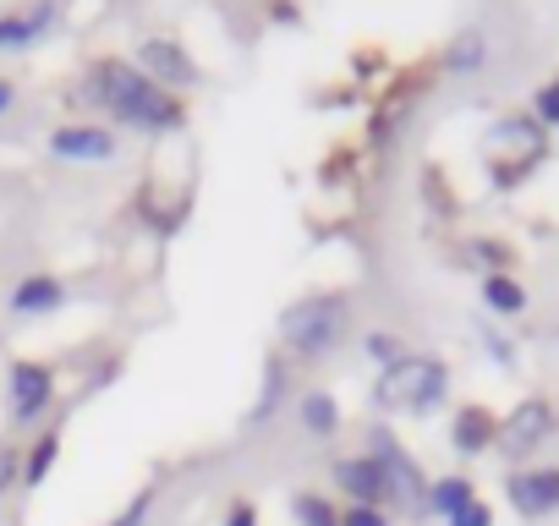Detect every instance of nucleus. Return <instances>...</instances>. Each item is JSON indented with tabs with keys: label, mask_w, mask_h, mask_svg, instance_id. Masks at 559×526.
Instances as JSON below:
<instances>
[{
	"label": "nucleus",
	"mask_w": 559,
	"mask_h": 526,
	"mask_svg": "<svg viewBox=\"0 0 559 526\" xmlns=\"http://www.w3.org/2000/svg\"><path fill=\"white\" fill-rule=\"evenodd\" d=\"M483 302H488V313H499V319H515V313H526V291L504 275V270H493V275H483Z\"/></svg>",
	"instance_id": "obj_15"
},
{
	"label": "nucleus",
	"mask_w": 559,
	"mask_h": 526,
	"mask_svg": "<svg viewBox=\"0 0 559 526\" xmlns=\"http://www.w3.org/2000/svg\"><path fill=\"white\" fill-rule=\"evenodd\" d=\"M78 99L105 110L116 127H132V132H181L187 127L181 94L148 83L132 61H94L83 72V94Z\"/></svg>",
	"instance_id": "obj_1"
},
{
	"label": "nucleus",
	"mask_w": 559,
	"mask_h": 526,
	"mask_svg": "<svg viewBox=\"0 0 559 526\" xmlns=\"http://www.w3.org/2000/svg\"><path fill=\"white\" fill-rule=\"evenodd\" d=\"M559 428V411L548 406V401H521L504 422H499V439H493V450H504L510 461H521V455H532L537 444H548V433Z\"/></svg>",
	"instance_id": "obj_7"
},
{
	"label": "nucleus",
	"mask_w": 559,
	"mask_h": 526,
	"mask_svg": "<svg viewBox=\"0 0 559 526\" xmlns=\"http://www.w3.org/2000/svg\"><path fill=\"white\" fill-rule=\"evenodd\" d=\"M56 23H61V7H56V0H28L23 12H0V50H7V56H23V50H34Z\"/></svg>",
	"instance_id": "obj_10"
},
{
	"label": "nucleus",
	"mask_w": 559,
	"mask_h": 526,
	"mask_svg": "<svg viewBox=\"0 0 559 526\" xmlns=\"http://www.w3.org/2000/svg\"><path fill=\"white\" fill-rule=\"evenodd\" d=\"M56 461H61V433L34 439V444H28V455H23V488H39V482L56 471Z\"/></svg>",
	"instance_id": "obj_18"
},
{
	"label": "nucleus",
	"mask_w": 559,
	"mask_h": 526,
	"mask_svg": "<svg viewBox=\"0 0 559 526\" xmlns=\"http://www.w3.org/2000/svg\"><path fill=\"white\" fill-rule=\"evenodd\" d=\"M444 526H493V510H488L483 499H472V504H466L461 515H450Z\"/></svg>",
	"instance_id": "obj_26"
},
{
	"label": "nucleus",
	"mask_w": 559,
	"mask_h": 526,
	"mask_svg": "<svg viewBox=\"0 0 559 526\" xmlns=\"http://www.w3.org/2000/svg\"><path fill=\"white\" fill-rule=\"evenodd\" d=\"M225 526H258V510H252L247 499H236V504H230V515H225Z\"/></svg>",
	"instance_id": "obj_27"
},
{
	"label": "nucleus",
	"mask_w": 559,
	"mask_h": 526,
	"mask_svg": "<svg viewBox=\"0 0 559 526\" xmlns=\"http://www.w3.org/2000/svg\"><path fill=\"white\" fill-rule=\"evenodd\" d=\"M362 351H368V357H373V362H379V373H384V368H395V362H406V357H412V351H406V346H401V340H395V335H390V330H373V335H368V340H362Z\"/></svg>",
	"instance_id": "obj_21"
},
{
	"label": "nucleus",
	"mask_w": 559,
	"mask_h": 526,
	"mask_svg": "<svg viewBox=\"0 0 559 526\" xmlns=\"http://www.w3.org/2000/svg\"><path fill=\"white\" fill-rule=\"evenodd\" d=\"M45 148H50L56 159H67V165H105V159H116L121 138H116V127H105V121H67V127H56V132L45 138Z\"/></svg>",
	"instance_id": "obj_5"
},
{
	"label": "nucleus",
	"mask_w": 559,
	"mask_h": 526,
	"mask_svg": "<svg viewBox=\"0 0 559 526\" xmlns=\"http://www.w3.org/2000/svg\"><path fill=\"white\" fill-rule=\"evenodd\" d=\"M532 121H537V127H559V77L532 94Z\"/></svg>",
	"instance_id": "obj_22"
},
{
	"label": "nucleus",
	"mask_w": 559,
	"mask_h": 526,
	"mask_svg": "<svg viewBox=\"0 0 559 526\" xmlns=\"http://www.w3.org/2000/svg\"><path fill=\"white\" fill-rule=\"evenodd\" d=\"M132 67H138L148 83L170 88V94H181V88L198 83V61H192L176 39H143V45L132 50Z\"/></svg>",
	"instance_id": "obj_8"
},
{
	"label": "nucleus",
	"mask_w": 559,
	"mask_h": 526,
	"mask_svg": "<svg viewBox=\"0 0 559 526\" xmlns=\"http://www.w3.org/2000/svg\"><path fill=\"white\" fill-rule=\"evenodd\" d=\"M292 515H297V526H341V510L324 493H297L292 499Z\"/></svg>",
	"instance_id": "obj_19"
},
{
	"label": "nucleus",
	"mask_w": 559,
	"mask_h": 526,
	"mask_svg": "<svg viewBox=\"0 0 559 526\" xmlns=\"http://www.w3.org/2000/svg\"><path fill=\"white\" fill-rule=\"evenodd\" d=\"M450 390V362L444 357H406L379 373L373 406L379 411H433Z\"/></svg>",
	"instance_id": "obj_3"
},
{
	"label": "nucleus",
	"mask_w": 559,
	"mask_h": 526,
	"mask_svg": "<svg viewBox=\"0 0 559 526\" xmlns=\"http://www.w3.org/2000/svg\"><path fill=\"white\" fill-rule=\"evenodd\" d=\"M7 401H12V422L34 428L45 422V411L56 406V373L45 362H12L7 373Z\"/></svg>",
	"instance_id": "obj_6"
},
{
	"label": "nucleus",
	"mask_w": 559,
	"mask_h": 526,
	"mask_svg": "<svg viewBox=\"0 0 559 526\" xmlns=\"http://www.w3.org/2000/svg\"><path fill=\"white\" fill-rule=\"evenodd\" d=\"M17 482H23V455H17V444H0V493Z\"/></svg>",
	"instance_id": "obj_24"
},
{
	"label": "nucleus",
	"mask_w": 559,
	"mask_h": 526,
	"mask_svg": "<svg viewBox=\"0 0 559 526\" xmlns=\"http://www.w3.org/2000/svg\"><path fill=\"white\" fill-rule=\"evenodd\" d=\"M439 67H444V72H477V67H488V39H483L477 28H472V34H455Z\"/></svg>",
	"instance_id": "obj_17"
},
{
	"label": "nucleus",
	"mask_w": 559,
	"mask_h": 526,
	"mask_svg": "<svg viewBox=\"0 0 559 526\" xmlns=\"http://www.w3.org/2000/svg\"><path fill=\"white\" fill-rule=\"evenodd\" d=\"M477 499V488H472V477H439V482H428V510L439 515V521H450V515H461L466 504Z\"/></svg>",
	"instance_id": "obj_14"
},
{
	"label": "nucleus",
	"mask_w": 559,
	"mask_h": 526,
	"mask_svg": "<svg viewBox=\"0 0 559 526\" xmlns=\"http://www.w3.org/2000/svg\"><path fill=\"white\" fill-rule=\"evenodd\" d=\"M148 510H154V488H143V493H138V499H132V504H127V510H121L110 526H143V521H148Z\"/></svg>",
	"instance_id": "obj_25"
},
{
	"label": "nucleus",
	"mask_w": 559,
	"mask_h": 526,
	"mask_svg": "<svg viewBox=\"0 0 559 526\" xmlns=\"http://www.w3.org/2000/svg\"><path fill=\"white\" fill-rule=\"evenodd\" d=\"M280 395H286V368L269 362V379H263V395H258V406H252V422H269V417L280 411Z\"/></svg>",
	"instance_id": "obj_20"
},
{
	"label": "nucleus",
	"mask_w": 559,
	"mask_h": 526,
	"mask_svg": "<svg viewBox=\"0 0 559 526\" xmlns=\"http://www.w3.org/2000/svg\"><path fill=\"white\" fill-rule=\"evenodd\" d=\"M368 455L379 461V471H384V488H390V504H395V510H428V477H423V466L401 450V439H395L390 428H373Z\"/></svg>",
	"instance_id": "obj_4"
},
{
	"label": "nucleus",
	"mask_w": 559,
	"mask_h": 526,
	"mask_svg": "<svg viewBox=\"0 0 559 526\" xmlns=\"http://www.w3.org/2000/svg\"><path fill=\"white\" fill-rule=\"evenodd\" d=\"M297 411H302V428L319 433V439H330V433L341 428V406H335V395H324V390H308V395L297 401Z\"/></svg>",
	"instance_id": "obj_16"
},
{
	"label": "nucleus",
	"mask_w": 559,
	"mask_h": 526,
	"mask_svg": "<svg viewBox=\"0 0 559 526\" xmlns=\"http://www.w3.org/2000/svg\"><path fill=\"white\" fill-rule=\"evenodd\" d=\"M504 499H510V510L526 515V521L554 515V510H559V466H526V471H510Z\"/></svg>",
	"instance_id": "obj_9"
},
{
	"label": "nucleus",
	"mask_w": 559,
	"mask_h": 526,
	"mask_svg": "<svg viewBox=\"0 0 559 526\" xmlns=\"http://www.w3.org/2000/svg\"><path fill=\"white\" fill-rule=\"evenodd\" d=\"M61 308H67V286H61V275H50V270L23 275L17 291H12V313H17V319H45V313H61Z\"/></svg>",
	"instance_id": "obj_12"
},
{
	"label": "nucleus",
	"mask_w": 559,
	"mask_h": 526,
	"mask_svg": "<svg viewBox=\"0 0 559 526\" xmlns=\"http://www.w3.org/2000/svg\"><path fill=\"white\" fill-rule=\"evenodd\" d=\"M12 105H17V88H12V83H0V116H7Z\"/></svg>",
	"instance_id": "obj_28"
},
{
	"label": "nucleus",
	"mask_w": 559,
	"mask_h": 526,
	"mask_svg": "<svg viewBox=\"0 0 559 526\" xmlns=\"http://www.w3.org/2000/svg\"><path fill=\"white\" fill-rule=\"evenodd\" d=\"M335 488L352 499V504H390V488H384V471H379V461L373 455H346V461H335Z\"/></svg>",
	"instance_id": "obj_11"
},
{
	"label": "nucleus",
	"mask_w": 559,
	"mask_h": 526,
	"mask_svg": "<svg viewBox=\"0 0 559 526\" xmlns=\"http://www.w3.org/2000/svg\"><path fill=\"white\" fill-rule=\"evenodd\" d=\"M341 526H390V510H379V504H346L341 510Z\"/></svg>",
	"instance_id": "obj_23"
},
{
	"label": "nucleus",
	"mask_w": 559,
	"mask_h": 526,
	"mask_svg": "<svg viewBox=\"0 0 559 526\" xmlns=\"http://www.w3.org/2000/svg\"><path fill=\"white\" fill-rule=\"evenodd\" d=\"M493 439H499V417H493L488 406H461V411H455L450 444H455L461 455H483V450H493Z\"/></svg>",
	"instance_id": "obj_13"
},
{
	"label": "nucleus",
	"mask_w": 559,
	"mask_h": 526,
	"mask_svg": "<svg viewBox=\"0 0 559 526\" xmlns=\"http://www.w3.org/2000/svg\"><path fill=\"white\" fill-rule=\"evenodd\" d=\"M346 313H352L346 291H313V297H302L280 313V346L302 362H319L346 340Z\"/></svg>",
	"instance_id": "obj_2"
}]
</instances>
